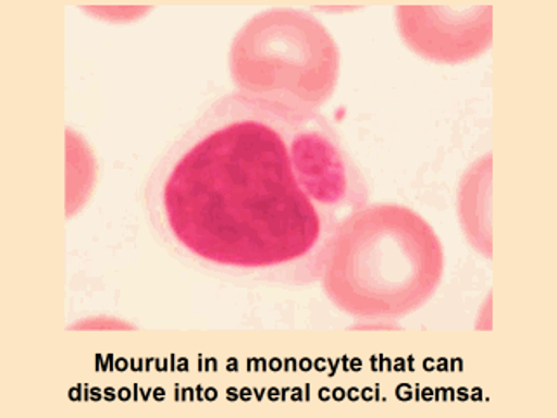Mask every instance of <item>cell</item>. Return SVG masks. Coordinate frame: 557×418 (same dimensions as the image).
<instances>
[{
    "instance_id": "obj_1",
    "label": "cell",
    "mask_w": 557,
    "mask_h": 418,
    "mask_svg": "<svg viewBox=\"0 0 557 418\" xmlns=\"http://www.w3.org/2000/svg\"><path fill=\"white\" fill-rule=\"evenodd\" d=\"M174 243L199 260L267 270L318 246V206L296 182L289 145L269 119L237 115L200 131L174 157L161 187Z\"/></svg>"
},
{
    "instance_id": "obj_2",
    "label": "cell",
    "mask_w": 557,
    "mask_h": 418,
    "mask_svg": "<svg viewBox=\"0 0 557 418\" xmlns=\"http://www.w3.org/2000/svg\"><path fill=\"white\" fill-rule=\"evenodd\" d=\"M443 243L431 223L400 205L357 209L336 229L322 260V286L339 310L397 319L425 304L444 274Z\"/></svg>"
},
{
    "instance_id": "obj_3",
    "label": "cell",
    "mask_w": 557,
    "mask_h": 418,
    "mask_svg": "<svg viewBox=\"0 0 557 418\" xmlns=\"http://www.w3.org/2000/svg\"><path fill=\"white\" fill-rule=\"evenodd\" d=\"M339 52L326 26L298 9H270L235 35L231 75L244 100L284 122H305L335 93Z\"/></svg>"
},
{
    "instance_id": "obj_4",
    "label": "cell",
    "mask_w": 557,
    "mask_h": 418,
    "mask_svg": "<svg viewBox=\"0 0 557 418\" xmlns=\"http://www.w3.org/2000/svg\"><path fill=\"white\" fill-rule=\"evenodd\" d=\"M397 30L411 51L435 63H463L493 42L492 5H399Z\"/></svg>"
},
{
    "instance_id": "obj_5",
    "label": "cell",
    "mask_w": 557,
    "mask_h": 418,
    "mask_svg": "<svg viewBox=\"0 0 557 418\" xmlns=\"http://www.w3.org/2000/svg\"><path fill=\"white\" fill-rule=\"evenodd\" d=\"M289 157L296 182L313 205L335 206L347 199V162L330 136L319 130L296 133Z\"/></svg>"
},
{
    "instance_id": "obj_6",
    "label": "cell",
    "mask_w": 557,
    "mask_h": 418,
    "mask_svg": "<svg viewBox=\"0 0 557 418\" xmlns=\"http://www.w3.org/2000/svg\"><path fill=\"white\" fill-rule=\"evenodd\" d=\"M492 157L486 156L470 168L461 182L458 211L467 237L479 251L492 257Z\"/></svg>"
}]
</instances>
